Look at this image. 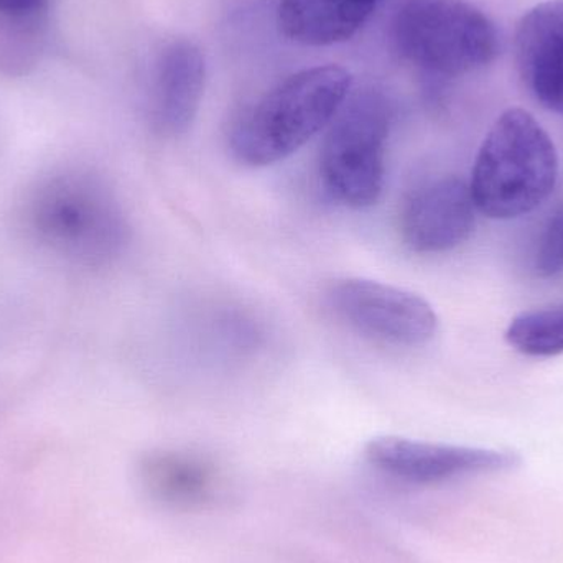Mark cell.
I'll use <instances>...</instances> for the list:
<instances>
[{
    "label": "cell",
    "mask_w": 563,
    "mask_h": 563,
    "mask_svg": "<svg viewBox=\"0 0 563 563\" xmlns=\"http://www.w3.org/2000/svg\"><path fill=\"white\" fill-rule=\"evenodd\" d=\"M16 220L40 251L81 269L109 266L129 243L128 218L114 190L88 168L40 175L23 191Z\"/></svg>",
    "instance_id": "1"
},
{
    "label": "cell",
    "mask_w": 563,
    "mask_h": 563,
    "mask_svg": "<svg viewBox=\"0 0 563 563\" xmlns=\"http://www.w3.org/2000/svg\"><path fill=\"white\" fill-rule=\"evenodd\" d=\"M351 82L350 71L336 65L287 76L238 115L230 131L231 154L247 167L285 161L330 125Z\"/></svg>",
    "instance_id": "2"
},
{
    "label": "cell",
    "mask_w": 563,
    "mask_h": 563,
    "mask_svg": "<svg viewBox=\"0 0 563 563\" xmlns=\"http://www.w3.org/2000/svg\"><path fill=\"white\" fill-rule=\"evenodd\" d=\"M559 180L554 142L522 109H508L483 141L468 181L476 210L515 220L541 207Z\"/></svg>",
    "instance_id": "3"
},
{
    "label": "cell",
    "mask_w": 563,
    "mask_h": 563,
    "mask_svg": "<svg viewBox=\"0 0 563 563\" xmlns=\"http://www.w3.org/2000/svg\"><path fill=\"white\" fill-rule=\"evenodd\" d=\"M390 36L400 58L440 78L478 71L499 52L495 23L465 0H404Z\"/></svg>",
    "instance_id": "4"
},
{
    "label": "cell",
    "mask_w": 563,
    "mask_h": 563,
    "mask_svg": "<svg viewBox=\"0 0 563 563\" xmlns=\"http://www.w3.org/2000/svg\"><path fill=\"white\" fill-rule=\"evenodd\" d=\"M393 106L384 92L364 88L347 96L321 142L324 191L343 207L364 210L379 201L386 181V148Z\"/></svg>",
    "instance_id": "5"
},
{
    "label": "cell",
    "mask_w": 563,
    "mask_h": 563,
    "mask_svg": "<svg viewBox=\"0 0 563 563\" xmlns=\"http://www.w3.org/2000/svg\"><path fill=\"white\" fill-rule=\"evenodd\" d=\"M338 318L363 336L400 347L423 346L435 336L439 318L432 305L406 288L350 277L328 288Z\"/></svg>",
    "instance_id": "6"
},
{
    "label": "cell",
    "mask_w": 563,
    "mask_h": 563,
    "mask_svg": "<svg viewBox=\"0 0 563 563\" xmlns=\"http://www.w3.org/2000/svg\"><path fill=\"white\" fill-rule=\"evenodd\" d=\"M366 459L377 472L404 485L433 486L465 476L515 468L519 456L498 450L377 437L366 445Z\"/></svg>",
    "instance_id": "7"
},
{
    "label": "cell",
    "mask_w": 563,
    "mask_h": 563,
    "mask_svg": "<svg viewBox=\"0 0 563 563\" xmlns=\"http://www.w3.org/2000/svg\"><path fill=\"white\" fill-rule=\"evenodd\" d=\"M476 211L470 184L463 178L446 175L426 181L400 208V238L413 253H449L472 236Z\"/></svg>",
    "instance_id": "8"
},
{
    "label": "cell",
    "mask_w": 563,
    "mask_h": 563,
    "mask_svg": "<svg viewBox=\"0 0 563 563\" xmlns=\"http://www.w3.org/2000/svg\"><path fill=\"white\" fill-rule=\"evenodd\" d=\"M137 478L145 495L175 511H207L227 499L220 466L191 450H152L142 456Z\"/></svg>",
    "instance_id": "9"
},
{
    "label": "cell",
    "mask_w": 563,
    "mask_h": 563,
    "mask_svg": "<svg viewBox=\"0 0 563 563\" xmlns=\"http://www.w3.org/2000/svg\"><path fill=\"white\" fill-rule=\"evenodd\" d=\"M207 63L190 40H174L164 46L152 71L148 114L164 137H180L190 129L203 99Z\"/></svg>",
    "instance_id": "10"
},
{
    "label": "cell",
    "mask_w": 563,
    "mask_h": 563,
    "mask_svg": "<svg viewBox=\"0 0 563 563\" xmlns=\"http://www.w3.org/2000/svg\"><path fill=\"white\" fill-rule=\"evenodd\" d=\"M515 48L526 88L545 109L563 115V0L529 10L516 32Z\"/></svg>",
    "instance_id": "11"
},
{
    "label": "cell",
    "mask_w": 563,
    "mask_h": 563,
    "mask_svg": "<svg viewBox=\"0 0 563 563\" xmlns=\"http://www.w3.org/2000/svg\"><path fill=\"white\" fill-rule=\"evenodd\" d=\"M377 0H279L277 23L291 42L330 46L353 38L373 15Z\"/></svg>",
    "instance_id": "12"
},
{
    "label": "cell",
    "mask_w": 563,
    "mask_h": 563,
    "mask_svg": "<svg viewBox=\"0 0 563 563\" xmlns=\"http://www.w3.org/2000/svg\"><path fill=\"white\" fill-rule=\"evenodd\" d=\"M53 0H0V73L26 75L48 42Z\"/></svg>",
    "instance_id": "13"
},
{
    "label": "cell",
    "mask_w": 563,
    "mask_h": 563,
    "mask_svg": "<svg viewBox=\"0 0 563 563\" xmlns=\"http://www.w3.org/2000/svg\"><path fill=\"white\" fill-rule=\"evenodd\" d=\"M506 341L526 356H559L563 353V303L519 314L509 323Z\"/></svg>",
    "instance_id": "14"
},
{
    "label": "cell",
    "mask_w": 563,
    "mask_h": 563,
    "mask_svg": "<svg viewBox=\"0 0 563 563\" xmlns=\"http://www.w3.org/2000/svg\"><path fill=\"white\" fill-rule=\"evenodd\" d=\"M532 273L541 279L563 274V201L552 211L539 233L532 253Z\"/></svg>",
    "instance_id": "15"
}]
</instances>
